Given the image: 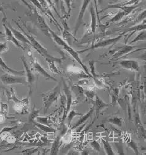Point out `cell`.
Instances as JSON below:
<instances>
[{"label":"cell","instance_id":"obj_42","mask_svg":"<svg viewBox=\"0 0 146 155\" xmlns=\"http://www.w3.org/2000/svg\"><path fill=\"white\" fill-rule=\"evenodd\" d=\"M0 101H1V96H0Z\"/></svg>","mask_w":146,"mask_h":155},{"label":"cell","instance_id":"obj_24","mask_svg":"<svg viewBox=\"0 0 146 155\" xmlns=\"http://www.w3.org/2000/svg\"><path fill=\"white\" fill-rule=\"evenodd\" d=\"M82 114H80V113H77L74 110H72L71 111H70V113L68 112V114L67 115L66 117H67V122H68V124L70 125L72 121L73 118L76 117V116H82Z\"/></svg>","mask_w":146,"mask_h":155},{"label":"cell","instance_id":"obj_28","mask_svg":"<svg viewBox=\"0 0 146 155\" xmlns=\"http://www.w3.org/2000/svg\"><path fill=\"white\" fill-rule=\"evenodd\" d=\"M48 64H49V67H50V69L51 70V71L54 72V73H58V69L57 68V67L55 66V64H54V61L53 60H51V59H48V60H46Z\"/></svg>","mask_w":146,"mask_h":155},{"label":"cell","instance_id":"obj_35","mask_svg":"<svg viewBox=\"0 0 146 155\" xmlns=\"http://www.w3.org/2000/svg\"><path fill=\"white\" fill-rule=\"evenodd\" d=\"M145 18V10H144L141 15H139L138 16V17L137 18L135 23L141 22V21H142V20H144Z\"/></svg>","mask_w":146,"mask_h":155},{"label":"cell","instance_id":"obj_4","mask_svg":"<svg viewBox=\"0 0 146 155\" xmlns=\"http://www.w3.org/2000/svg\"><path fill=\"white\" fill-rule=\"evenodd\" d=\"M0 79L3 84L6 86L13 85V84H24V85L28 84L26 77H18V75L8 73H6L2 75Z\"/></svg>","mask_w":146,"mask_h":155},{"label":"cell","instance_id":"obj_32","mask_svg":"<svg viewBox=\"0 0 146 155\" xmlns=\"http://www.w3.org/2000/svg\"><path fill=\"white\" fill-rule=\"evenodd\" d=\"M30 1L34 4V5L36 6L39 10H40L42 12H43L44 13H45L44 9L43 8V7H42L41 3H39V2L38 1V0H30Z\"/></svg>","mask_w":146,"mask_h":155},{"label":"cell","instance_id":"obj_8","mask_svg":"<svg viewBox=\"0 0 146 155\" xmlns=\"http://www.w3.org/2000/svg\"><path fill=\"white\" fill-rule=\"evenodd\" d=\"M138 6L137 5H131V6H127V5H124L122 3L120 4H113V5H108L106 8H104L102 11L100 12L106 11V10H108L109 8H118L120 9L122 11H123L125 14H126V16L128 15L129 13H130L131 12H133Z\"/></svg>","mask_w":146,"mask_h":155},{"label":"cell","instance_id":"obj_1","mask_svg":"<svg viewBox=\"0 0 146 155\" xmlns=\"http://www.w3.org/2000/svg\"><path fill=\"white\" fill-rule=\"evenodd\" d=\"M49 32H50V36L53 38V41L55 42V43H57V45H58L59 46H61L64 49V50H65V51H67L70 54V55L72 56V57H73L76 61H77V62L79 63V65L83 68V69L84 70L85 72H86L89 77H92V75H91V74H90V73L89 72V71L88 70V68H87V67L86 66V65L82 62V60L80 59V56H79V53H78L77 51H76L75 50H74L72 47L70 46L63 39H61V38L58 36V35H57V34H56V33L51 29L50 27L49 28Z\"/></svg>","mask_w":146,"mask_h":155},{"label":"cell","instance_id":"obj_21","mask_svg":"<svg viewBox=\"0 0 146 155\" xmlns=\"http://www.w3.org/2000/svg\"><path fill=\"white\" fill-rule=\"evenodd\" d=\"M34 124L36 125L37 127L39 128L41 130L43 131L44 132L52 133V132H56V130L54 129H53V127H50V126L41 124H39L38 122H34Z\"/></svg>","mask_w":146,"mask_h":155},{"label":"cell","instance_id":"obj_43","mask_svg":"<svg viewBox=\"0 0 146 155\" xmlns=\"http://www.w3.org/2000/svg\"></svg>","mask_w":146,"mask_h":155},{"label":"cell","instance_id":"obj_33","mask_svg":"<svg viewBox=\"0 0 146 155\" xmlns=\"http://www.w3.org/2000/svg\"><path fill=\"white\" fill-rule=\"evenodd\" d=\"M90 146H91V147H92V148H94L96 151L100 152V151H101L100 145L96 141H93V142L90 143Z\"/></svg>","mask_w":146,"mask_h":155},{"label":"cell","instance_id":"obj_19","mask_svg":"<svg viewBox=\"0 0 146 155\" xmlns=\"http://www.w3.org/2000/svg\"><path fill=\"white\" fill-rule=\"evenodd\" d=\"M108 106V104H106V103H104L102 100H101L98 96L96 97L95 104H94V108H95L97 114H98L101 110L107 107Z\"/></svg>","mask_w":146,"mask_h":155},{"label":"cell","instance_id":"obj_13","mask_svg":"<svg viewBox=\"0 0 146 155\" xmlns=\"http://www.w3.org/2000/svg\"><path fill=\"white\" fill-rule=\"evenodd\" d=\"M63 86H64L63 91L67 97V108H66V112L64 115V120H65V118H66L68 113L69 112L70 109V107H71L72 103V96L70 90L68 86L67 85L66 82L64 81H63Z\"/></svg>","mask_w":146,"mask_h":155},{"label":"cell","instance_id":"obj_2","mask_svg":"<svg viewBox=\"0 0 146 155\" xmlns=\"http://www.w3.org/2000/svg\"><path fill=\"white\" fill-rule=\"evenodd\" d=\"M14 22H15L18 25V27L20 28V30L22 31V32L24 33L25 36L27 37V38L29 39V41H30V43H31V46H32L35 49V50H36L38 52V53H39L42 56L44 57V58L46 60L51 59V60H54L55 62H58V63H61V58L54 57V56H53L51 54H49L46 49L43 45H41L39 43V42L36 39H35V38L33 36L27 33L22 29V28L21 27V26L17 22H15V21H14Z\"/></svg>","mask_w":146,"mask_h":155},{"label":"cell","instance_id":"obj_29","mask_svg":"<svg viewBox=\"0 0 146 155\" xmlns=\"http://www.w3.org/2000/svg\"><path fill=\"white\" fill-rule=\"evenodd\" d=\"M36 120H37V122L39 124L50 126V122H49V118L48 117H37L36 118Z\"/></svg>","mask_w":146,"mask_h":155},{"label":"cell","instance_id":"obj_30","mask_svg":"<svg viewBox=\"0 0 146 155\" xmlns=\"http://www.w3.org/2000/svg\"><path fill=\"white\" fill-rule=\"evenodd\" d=\"M127 144H128V145L129 146V147H131V148L134 151V153H135L136 154H138V149H137V144H136V143L134 141V140H128V141L127 142Z\"/></svg>","mask_w":146,"mask_h":155},{"label":"cell","instance_id":"obj_26","mask_svg":"<svg viewBox=\"0 0 146 155\" xmlns=\"http://www.w3.org/2000/svg\"><path fill=\"white\" fill-rule=\"evenodd\" d=\"M59 143H60V137H58L56 138L53 144L52 147H51V154H57L58 149H59Z\"/></svg>","mask_w":146,"mask_h":155},{"label":"cell","instance_id":"obj_9","mask_svg":"<svg viewBox=\"0 0 146 155\" xmlns=\"http://www.w3.org/2000/svg\"><path fill=\"white\" fill-rule=\"evenodd\" d=\"M32 65H33V68H34L35 71L37 72V73H39L42 76H43L44 77H45V78H46L47 79H51L52 81H57V79L54 78V77H53L51 75L49 74V73H47V71H46V70L40 65V63L37 61V60H33Z\"/></svg>","mask_w":146,"mask_h":155},{"label":"cell","instance_id":"obj_25","mask_svg":"<svg viewBox=\"0 0 146 155\" xmlns=\"http://www.w3.org/2000/svg\"><path fill=\"white\" fill-rule=\"evenodd\" d=\"M145 41V31H142L141 32L139 33L136 38H135L131 41H130L129 44H132L136 43L137 41Z\"/></svg>","mask_w":146,"mask_h":155},{"label":"cell","instance_id":"obj_12","mask_svg":"<svg viewBox=\"0 0 146 155\" xmlns=\"http://www.w3.org/2000/svg\"><path fill=\"white\" fill-rule=\"evenodd\" d=\"M36 24L38 26V27L40 29V30L43 32L46 36H50V34L49 32V27L47 24L46 23L43 17L41 16L37 12H36Z\"/></svg>","mask_w":146,"mask_h":155},{"label":"cell","instance_id":"obj_31","mask_svg":"<svg viewBox=\"0 0 146 155\" xmlns=\"http://www.w3.org/2000/svg\"><path fill=\"white\" fill-rule=\"evenodd\" d=\"M39 114V110H34L29 116V121L33 122L35 118H36L38 117V114Z\"/></svg>","mask_w":146,"mask_h":155},{"label":"cell","instance_id":"obj_36","mask_svg":"<svg viewBox=\"0 0 146 155\" xmlns=\"http://www.w3.org/2000/svg\"><path fill=\"white\" fill-rule=\"evenodd\" d=\"M8 105L2 103V110L3 114H6L7 112H8Z\"/></svg>","mask_w":146,"mask_h":155},{"label":"cell","instance_id":"obj_11","mask_svg":"<svg viewBox=\"0 0 146 155\" xmlns=\"http://www.w3.org/2000/svg\"><path fill=\"white\" fill-rule=\"evenodd\" d=\"M21 60L22 61L23 65L25 68V74H26V79H27V83L29 85L32 86L34 82L35 81V76L32 73L31 69L30 68L29 65H28V63L24 56H22V57L21 58Z\"/></svg>","mask_w":146,"mask_h":155},{"label":"cell","instance_id":"obj_14","mask_svg":"<svg viewBox=\"0 0 146 155\" xmlns=\"http://www.w3.org/2000/svg\"><path fill=\"white\" fill-rule=\"evenodd\" d=\"M0 67H1L2 69L5 72L11 74L13 75H18V76H23L25 74V71H24V70H22V71H18V70H14V69L9 67L6 64V63L2 59L1 56H0Z\"/></svg>","mask_w":146,"mask_h":155},{"label":"cell","instance_id":"obj_41","mask_svg":"<svg viewBox=\"0 0 146 155\" xmlns=\"http://www.w3.org/2000/svg\"><path fill=\"white\" fill-rule=\"evenodd\" d=\"M0 12H2L3 13H4V8L2 6L0 5Z\"/></svg>","mask_w":146,"mask_h":155},{"label":"cell","instance_id":"obj_5","mask_svg":"<svg viewBox=\"0 0 146 155\" xmlns=\"http://www.w3.org/2000/svg\"><path fill=\"white\" fill-rule=\"evenodd\" d=\"M124 34H125L124 33H122L120 35H119V36H118L115 38H110V39H105V40L99 41V42H98V43H97L95 45H94L93 46H92L90 48H87V49H86V50H82V51H79V53L87 51L88 50H96V49H97V48H106L107 46L115 45L116 43H118V42L122 39V38L123 37Z\"/></svg>","mask_w":146,"mask_h":155},{"label":"cell","instance_id":"obj_16","mask_svg":"<svg viewBox=\"0 0 146 155\" xmlns=\"http://www.w3.org/2000/svg\"><path fill=\"white\" fill-rule=\"evenodd\" d=\"M7 26H8L10 28V29L12 33L14 35V36L15 37V38L19 42H22V43H26V44L31 45L30 41H29V39L27 38V37L24 34V33H22L21 32L16 30L15 29H14V28L12 26H11V25L10 24H8V25H7Z\"/></svg>","mask_w":146,"mask_h":155},{"label":"cell","instance_id":"obj_3","mask_svg":"<svg viewBox=\"0 0 146 155\" xmlns=\"http://www.w3.org/2000/svg\"><path fill=\"white\" fill-rule=\"evenodd\" d=\"M60 93V87L59 86L56 87L52 91H50L46 94L43 95V103H44V113L47 112L48 109L50 108L51 106L57 101L58 99Z\"/></svg>","mask_w":146,"mask_h":155},{"label":"cell","instance_id":"obj_37","mask_svg":"<svg viewBox=\"0 0 146 155\" xmlns=\"http://www.w3.org/2000/svg\"><path fill=\"white\" fill-rule=\"evenodd\" d=\"M89 65H90V68H91V73L92 74V75L93 77H95V72H94V61L93 60H90L89 62Z\"/></svg>","mask_w":146,"mask_h":155},{"label":"cell","instance_id":"obj_39","mask_svg":"<svg viewBox=\"0 0 146 155\" xmlns=\"http://www.w3.org/2000/svg\"><path fill=\"white\" fill-rule=\"evenodd\" d=\"M20 1L22 2L28 8H29V10H32V7H31V6L29 3H28V2L26 1V0H20Z\"/></svg>","mask_w":146,"mask_h":155},{"label":"cell","instance_id":"obj_6","mask_svg":"<svg viewBox=\"0 0 146 155\" xmlns=\"http://www.w3.org/2000/svg\"><path fill=\"white\" fill-rule=\"evenodd\" d=\"M91 2V0H83L82 2V4L81 6V8L79 13V16L77 18V20H76V22L75 24V29H74V36H76V33H77L80 26L82 23L83 21V16H84L85 12L87 10V8H88L89 3Z\"/></svg>","mask_w":146,"mask_h":155},{"label":"cell","instance_id":"obj_34","mask_svg":"<svg viewBox=\"0 0 146 155\" xmlns=\"http://www.w3.org/2000/svg\"><path fill=\"white\" fill-rule=\"evenodd\" d=\"M8 50V47L7 46L6 43H0V53H2L5 51H6Z\"/></svg>","mask_w":146,"mask_h":155},{"label":"cell","instance_id":"obj_10","mask_svg":"<svg viewBox=\"0 0 146 155\" xmlns=\"http://www.w3.org/2000/svg\"><path fill=\"white\" fill-rule=\"evenodd\" d=\"M3 26L5 31V36H6V39L11 42V43L15 45L17 47L20 48L21 49H22L23 50H25L24 48L22 46V45L20 43V42L15 38V37L14 36V35L12 33L10 29V28L7 26V25H6L4 23H3Z\"/></svg>","mask_w":146,"mask_h":155},{"label":"cell","instance_id":"obj_27","mask_svg":"<svg viewBox=\"0 0 146 155\" xmlns=\"http://www.w3.org/2000/svg\"><path fill=\"white\" fill-rule=\"evenodd\" d=\"M108 122L109 123L113 124L115 125H117L118 127H122V119L118 117H114V118H111L108 120Z\"/></svg>","mask_w":146,"mask_h":155},{"label":"cell","instance_id":"obj_20","mask_svg":"<svg viewBox=\"0 0 146 155\" xmlns=\"http://www.w3.org/2000/svg\"><path fill=\"white\" fill-rule=\"evenodd\" d=\"M145 22H144L142 24H141L137 25H134L130 28H128V29L126 30V31H125L123 33L125 34L126 33H128L129 32H133L131 33V34H133L134 32H139V31H145Z\"/></svg>","mask_w":146,"mask_h":155},{"label":"cell","instance_id":"obj_23","mask_svg":"<svg viewBox=\"0 0 146 155\" xmlns=\"http://www.w3.org/2000/svg\"><path fill=\"white\" fill-rule=\"evenodd\" d=\"M125 16H126V14H125V13L123 11L121 10L120 12H118L116 15L109 20V22L110 23L117 22L118 21L121 20Z\"/></svg>","mask_w":146,"mask_h":155},{"label":"cell","instance_id":"obj_15","mask_svg":"<svg viewBox=\"0 0 146 155\" xmlns=\"http://www.w3.org/2000/svg\"><path fill=\"white\" fill-rule=\"evenodd\" d=\"M135 48H136V46H131V45H125L123 47H122L120 50L117 51L114 55L112 60H118L119 58L122 57V56L128 54L129 53L131 52Z\"/></svg>","mask_w":146,"mask_h":155},{"label":"cell","instance_id":"obj_22","mask_svg":"<svg viewBox=\"0 0 146 155\" xmlns=\"http://www.w3.org/2000/svg\"><path fill=\"white\" fill-rule=\"evenodd\" d=\"M101 141L103 144L104 149V150H105L106 154L108 155H114L115 153L113 152L112 147H111L110 144L104 139H102Z\"/></svg>","mask_w":146,"mask_h":155},{"label":"cell","instance_id":"obj_38","mask_svg":"<svg viewBox=\"0 0 146 155\" xmlns=\"http://www.w3.org/2000/svg\"><path fill=\"white\" fill-rule=\"evenodd\" d=\"M45 1L47 2V3L48 4V5H49V6H51V7H52V8L54 10V11L57 13V10H56L55 7H54V4H53V2H52V0H45Z\"/></svg>","mask_w":146,"mask_h":155},{"label":"cell","instance_id":"obj_40","mask_svg":"<svg viewBox=\"0 0 146 155\" xmlns=\"http://www.w3.org/2000/svg\"><path fill=\"white\" fill-rule=\"evenodd\" d=\"M60 0H54V2L55 3V5L58 6V4H59V2H60Z\"/></svg>","mask_w":146,"mask_h":155},{"label":"cell","instance_id":"obj_17","mask_svg":"<svg viewBox=\"0 0 146 155\" xmlns=\"http://www.w3.org/2000/svg\"><path fill=\"white\" fill-rule=\"evenodd\" d=\"M90 16H91V24H90V28H91V31L93 33L96 32V27H97V17L94 7L93 4H90Z\"/></svg>","mask_w":146,"mask_h":155},{"label":"cell","instance_id":"obj_18","mask_svg":"<svg viewBox=\"0 0 146 155\" xmlns=\"http://www.w3.org/2000/svg\"><path fill=\"white\" fill-rule=\"evenodd\" d=\"M94 109V107H92L91 108H90V110L87 113V114H86L85 115H82V117H80V118L79 120L74 124V125H73V127H72V129L77 128V127H79L80 125H81L82 124H84V123L87 120H88L90 117H91L92 114H93Z\"/></svg>","mask_w":146,"mask_h":155},{"label":"cell","instance_id":"obj_7","mask_svg":"<svg viewBox=\"0 0 146 155\" xmlns=\"http://www.w3.org/2000/svg\"><path fill=\"white\" fill-rule=\"evenodd\" d=\"M119 65L122 68L133 72H138L139 68H140V66H139L138 61L133 60H122L119 63Z\"/></svg>","mask_w":146,"mask_h":155}]
</instances>
